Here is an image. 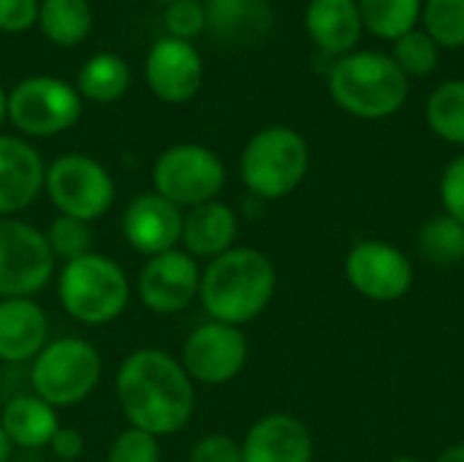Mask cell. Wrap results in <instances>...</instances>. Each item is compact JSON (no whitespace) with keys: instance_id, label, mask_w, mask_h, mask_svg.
Segmentation results:
<instances>
[{"instance_id":"cell-1","label":"cell","mask_w":464,"mask_h":462,"mask_svg":"<svg viewBox=\"0 0 464 462\" xmlns=\"http://www.w3.org/2000/svg\"><path fill=\"white\" fill-rule=\"evenodd\" d=\"M117 400L130 428L155 438L179 433L196 411V389L182 362L160 349L128 354L117 370Z\"/></svg>"},{"instance_id":"cell-2","label":"cell","mask_w":464,"mask_h":462,"mask_svg":"<svg viewBox=\"0 0 464 462\" xmlns=\"http://www.w3.org/2000/svg\"><path fill=\"white\" fill-rule=\"evenodd\" d=\"M277 291V270L272 259L256 248L237 245L212 259L201 272L198 300L209 321L242 327L256 321Z\"/></svg>"},{"instance_id":"cell-3","label":"cell","mask_w":464,"mask_h":462,"mask_svg":"<svg viewBox=\"0 0 464 462\" xmlns=\"http://www.w3.org/2000/svg\"><path fill=\"white\" fill-rule=\"evenodd\" d=\"M411 93V79L400 65L381 52H351L334 60L329 71L332 101L359 117L383 120L397 114Z\"/></svg>"},{"instance_id":"cell-4","label":"cell","mask_w":464,"mask_h":462,"mask_svg":"<svg viewBox=\"0 0 464 462\" xmlns=\"http://www.w3.org/2000/svg\"><path fill=\"white\" fill-rule=\"evenodd\" d=\"M310 169L307 139L288 125H269L258 131L242 150L239 174L256 199H285L294 193Z\"/></svg>"},{"instance_id":"cell-5","label":"cell","mask_w":464,"mask_h":462,"mask_svg":"<svg viewBox=\"0 0 464 462\" xmlns=\"http://www.w3.org/2000/svg\"><path fill=\"white\" fill-rule=\"evenodd\" d=\"M57 297L71 319L101 327L122 316L130 300V283L114 259L87 253L65 264L57 280Z\"/></svg>"},{"instance_id":"cell-6","label":"cell","mask_w":464,"mask_h":462,"mask_svg":"<svg viewBox=\"0 0 464 462\" xmlns=\"http://www.w3.org/2000/svg\"><path fill=\"white\" fill-rule=\"evenodd\" d=\"M101 354L82 338H60L46 343L33 359L30 387L52 408H68L87 400L101 381Z\"/></svg>"},{"instance_id":"cell-7","label":"cell","mask_w":464,"mask_h":462,"mask_svg":"<svg viewBox=\"0 0 464 462\" xmlns=\"http://www.w3.org/2000/svg\"><path fill=\"white\" fill-rule=\"evenodd\" d=\"M155 193L174 207H198L215 202L226 185L223 161L204 144H174L163 150L152 166Z\"/></svg>"},{"instance_id":"cell-8","label":"cell","mask_w":464,"mask_h":462,"mask_svg":"<svg viewBox=\"0 0 464 462\" xmlns=\"http://www.w3.org/2000/svg\"><path fill=\"white\" fill-rule=\"evenodd\" d=\"M44 188L60 215L79 221H98L114 204V180L90 155L68 152L46 166Z\"/></svg>"},{"instance_id":"cell-9","label":"cell","mask_w":464,"mask_h":462,"mask_svg":"<svg viewBox=\"0 0 464 462\" xmlns=\"http://www.w3.org/2000/svg\"><path fill=\"white\" fill-rule=\"evenodd\" d=\"M54 272V256L46 234L35 226L0 218V297L30 300L44 291Z\"/></svg>"},{"instance_id":"cell-10","label":"cell","mask_w":464,"mask_h":462,"mask_svg":"<svg viewBox=\"0 0 464 462\" xmlns=\"http://www.w3.org/2000/svg\"><path fill=\"white\" fill-rule=\"evenodd\" d=\"M8 117L27 136H54L82 117V95L54 76H30L8 93Z\"/></svg>"},{"instance_id":"cell-11","label":"cell","mask_w":464,"mask_h":462,"mask_svg":"<svg viewBox=\"0 0 464 462\" xmlns=\"http://www.w3.org/2000/svg\"><path fill=\"white\" fill-rule=\"evenodd\" d=\"M345 280L370 302H397L413 289L416 270L397 245L359 240L345 256Z\"/></svg>"},{"instance_id":"cell-12","label":"cell","mask_w":464,"mask_h":462,"mask_svg":"<svg viewBox=\"0 0 464 462\" xmlns=\"http://www.w3.org/2000/svg\"><path fill=\"white\" fill-rule=\"evenodd\" d=\"M247 338L239 327L207 321L190 332L182 349V368L196 384L220 387L234 381L247 365Z\"/></svg>"},{"instance_id":"cell-13","label":"cell","mask_w":464,"mask_h":462,"mask_svg":"<svg viewBox=\"0 0 464 462\" xmlns=\"http://www.w3.org/2000/svg\"><path fill=\"white\" fill-rule=\"evenodd\" d=\"M201 267L185 251H166L152 256L139 272V297L144 308L160 316L179 313L198 300Z\"/></svg>"},{"instance_id":"cell-14","label":"cell","mask_w":464,"mask_h":462,"mask_svg":"<svg viewBox=\"0 0 464 462\" xmlns=\"http://www.w3.org/2000/svg\"><path fill=\"white\" fill-rule=\"evenodd\" d=\"M144 76L150 90L166 103H185L190 101L204 79L201 54L190 41L179 38H158L147 54Z\"/></svg>"},{"instance_id":"cell-15","label":"cell","mask_w":464,"mask_h":462,"mask_svg":"<svg viewBox=\"0 0 464 462\" xmlns=\"http://www.w3.org/2000/svg\"><path fill=\"white\" fill-rule=\"evenodd\" d=\"M182 210L163 196L139 193L122 215V234L128 245L144 256H160L182 242Z\"/></svg>"},{"instance_id":"cell-16","label":"cell","mask_w":464,"mask_h":462,"mask_svg":"<svg viewBox=\"0 0 464 462\" xmlns=\"http://www.w3.org/2000/svg\"><path fill=\"white\" fill-rule=\"evenodd\" d=\"M313 436L294 414L261 417L242 441V462H313Z\"/></svg>"},{"instance_id":"cell-17","label":"cell","mask_w":464,"mask_h":462,"mask_svg":"<svg viewBox=\"0 0 464 462\" xmlns=\"http://www.w3.org/2000/svg\"><path fill=\"white\" fill-rule=\"evenodd\" d=\"M46 169L35 147L0 133V218H14L44 191Z\"/></svg>"},{"instance_id":"cell-18","label":"cell","mask_w":464,"mask_h":462,"mask_svg":"<svg viewBox=\"0 0 464 462\" xmlns=\"http://www.w3.org/2000/svg\"><path fill=\"white\" fill-rule=\"evenodd\" d=\"M49 343V319L33 300L0 302V362H30Z\"/></svg>"},{"instance_id":"cell-19","label":"cell","mask_w":464,"mask_h":462,"mask_svg":"<svg viewBox=\"0 0 464 462\" xmlns=\"http://www.w3.org/2000/svg\"><path fill=\"white\" fill-rule=\"evenodd\" d=\"M310 41L326 54H351L362 38V14L356 0H310L304 11Z\"/></svg>"},{"instance_id":"cell-20","label":"cell","mask_w":464,"mask_h":462,"mask_svg":"<svg viewBox=\"0 0 464 462\" xmlns=\"http://www.w3.org/2000/svg\"><path fill=\"white\" fill-rule=\"evenodd\" d=\"M239 218L223 202H207L185 212L182 218V242L185 253L193 259H218L226 251L237 248Z\"/></svg>"},{"instance_id":"cell-21","label":"cell","mask_w":464,"mask_h":462,"mask_svg":"<svg viewBox=\"0 0 464 462\" xmlns=\"http://www.w3.org/2000/svg\"><path fill=\"white\" fill-rule=\"evenodd\" d=\"M207 30L231 46H247L272 27V8L264 0H207Z\"/></svg>"},{"instance_id":"cell-22","label":"cell","mask_w":464,"mask_h":462,"mask_svg":"<svg viewBox=\"0 0 464 462\" xmlns=\"http://www.w3.org/2000/svg\"><path fill=\"white\" fill-rule=\"evenodd\" d=\"M0 425L19 449H44L60 430L57 414L38 395H16L3 406Z\"/></svg>"},{"instance_id":"cell-23","label":"cell","mask_w":464,"mask_h":462,"mask_svg":"<svg viewBox=\"0 0 464 462\" xmlns=\"http://www.w3.org/2000/svg\"><path fill=\"white\" fill-rule=\"evenodd\" d=\"M128 87H130V68L114 52H98V54H92L82 65L79 82H76L79 95L87 98V101H95V103L120 101L128 93Z\"/></svg>"},{"instance_id":"cell-24","label":"cell","mask_w":464,"mask_h":462,"mask_svg":"<svg viewBox=\"0 0 464 462\" xmlns=\"http://www.w3.org/2000/svg\"><path fill=\"white\" fill-rule=\"evenodd\" d=\"M38 27L57 46H76L92 27L87 0H44L38 5Z\"/></svg>"},{"instance_id":"cell-25","label":"cell","mask_w":464,"mask_h":462,"mask_svg":"<svg viewBox=\"0 0 464 462\" xmlns=\"http://www.w3.org/2000/svg\"><path fill=\"white\" fill-rule=\"evenodd\" d=\"M416 245L432 267H459L464 261V223L446 212L432 215L419 229Z\"/></svg>"},{"instance_id":"cell-26","label":"cell","mask_w":464,"mask_h":462,"mask_svg":"<svg viewBox=\"0 0 464 462\" xmlns=\"http://www.w3.org/2000/svg\"><path fill=\"white\" fill-rule=\"evenodd\" d=\"M362 25L378 38L397 41L421 19V0H356Z\"/></svg>"},{"instance_id":"cell-27","label":"cell","mask_w":464,"mask_h":462,"mask_svg":"<svg viewBox=\"0 0 464 462\" xmlns=\"http://www.w3.org/2000/svg\"><path fill=\"white\" fill-rule=\"evenodd\" d=\"M427 123L449 144L464 147V79L443 82L427 98Z\"/></svg>"},{"instance_id":"cell-28","label":"cell","mask_w":464,"mask_h":462,"mask_svg":"<svg viewBox=\"0 0 464 462\" xmlns=\"http://www.w3.org/2000/svg\"><path fill=\"white\" fill-rule=\"evenodd\" d=\"M424 33L443 49L464 46V0H424Z\"/></svg>"},{"instance_id":"cell-29","label":"cell","mask_w":464,"mask_h":462,"mask_svg":"<svg viewBox=\"0 0 464 462\" xmlns=\"http://www.w3.org/2000/svg\"><path fill=\"white\" fill-rule=\"evenodd\" d=\"M392 60L400 65V71L411 79V76H430L438 68L440 60V46L421 30L413 27L411 33H405L402 38L394 41V54Z\"/></svg>"},{"instance_id":"cell-30","label":"cell","mask_w":464,"mask_h":462,"mask_svg":"<svg viewBox=\"0 0 464 462\" xmlns=\"http://www.w3.org/2000/svg\"><path fill=\"white\" fill-rule=\"evenodd\" d=\"M46 242H49V251L57 259H63L65 264L68 261H76L87 253H92V229L87 221H79V218H68V215H57L46 231Z\"/></svg>"},{"instance_id":"cell-31","label":"cell","mask_w":464,"mask_h":462,"mask_svg":"<svg viewBox=\"0 0 464 462\" xmlns=\"http://www.w3.org/2000/svg\"><path fill=\"white\" fill-rule=\"evenodd\" d=\"M106 462H160V444L155 436L128 428L111 441Z\"/></svg>"},{"instance_id":"cell-32","label":"cell","mask_w":464,"mask_h":462,"mask_svg":"<svg viewBox=\"0 0 464 462\" xmlns=\"http://www.w3.org/2000/svg\"><path fill=\"white\" fill-rule=\"evenodd\" d=\"M163 25L171 38L190 41L207 30V16H204V3L198 0H177L169 3L163 11Z\"/></svg>"},{"instance_id":"cell-33","label":"cell","mask_w":464,"mask_h":462,"mask_svg":"<svg viewBox=\"0 0 464 462\" xmlns=\"http://www.w3.org/2000/svg\"><path fill=\"white\" fill-rule=\"evenodd\" d=\"M440 204L443 212L464 223V155H457L440 174Z\"/></svg>"},{"instance_id":"cell-34","label":"cell","mask_w":464,"mask_h":462,"mask_svg":"<svg viewBox=\"0 0 464 462\" xmlns=\"http://www.w3.org/2000/svg\"><path fill=\"white\" fill-rule=\"evenodd\" d=\"M188 462H242V444L226 433H209L196 441Z\"/></svg>"},{"instance_id":"cell-35","label":"cell","mask_w":464,"mask_h":462,"mask_svg":"<svg viewBox=\"0 0 464 462\" xmlns=\"http://www.w3.org/2000/svg\"><path fill=\"white\" fill-rule=\"evenodd\" d=\"M38 0H0V30L22 33L38 22Z\"/></svg>"},{"instance_id":"cell-36","label":"cell","mask_w":464,"mask_h":462,"mask_svg":"<svg viewBox=\"0 0 464 462\" xmlns=\"http://www.w3.org/2000/svg\"><path fill=\"white\" fill-rule=\"evenodd\" d=\"M52 455L63 462H76L84 455V438L76 428H60L49 444Z\"/></svg>"},{"instance_id":"cell-37","label":"cell","mask_w":464,"mask_h":462,"mask_svg":"<svg viewBox=\"0 0 464 462\" xmlns=\"http://www.w3.org/2000/svg\"><path fill=\"white\" fill-rule=\"evenodd\" d=\"M435 462H464V444L449 447L446 452H440V457Z\"/></svg>"},{"instance_id":"cell-38","label":"cell","mask_w":464,"mask_h":462,"mask_svg":"<svg viewBox=\"0 0 464 462\" xmlns=\"http://www.w3.org/2000/svg\"><path fill=\"white\" fill-rule=\"evenodd\" d=\"M11 452H14V444L8 441V436H5V430L0 425V462L11 460Z\"/></svg>"},{"instance_id":"cell-39","label":"cell","mask_w":464,"mask_h":462,"mask_svg":"<svg viewBox=\"0 0 464 462\" xmlns=\"http://www.w3.org/2000/svg\"><path fill=\"white\" fill-rule=\"evenodd\" d=\"M5 117H8V95H5V90L0 87V125H3Z\"/></svg>"},{"instance_id":"cell-40","label":"cell","mask_w":464,"mask_h":462,"mask_svg":"<svg viewBox=\"0 0 464 462\" xmlns=\"http://www.w3.org/2000/svg\"><path fill=\"white\" fill-rule=\"evenodd\" d=\"M389 462H421L419 457H394V460H389Z\"/></svg>"},{"instance_id":"cell-41","label":"cell","mask_w":464,"mask_h":462,"mask_svg":"<svg viewBox=\"0 0 464 462\" xmlns=\"http://www.w3.org/2000/svg\"><path fill=\"white\" fill-rule=\"evenodd\" d=\"M0 389H3V370H0Z\"/></svg>"},{"instance_id":"cell-42","label":"cell","mask_w":464,"mask_h":462,"mask_svg":"<svg viewBox=\"0 0 464 462\" xmlns=\"http://www.w3.org/2000/svg\"><path fill=\"white\" fill-rule=\"evenodd\" d=\"M163 3H177V0H163Z\"/></svg>"}]
</instances>
